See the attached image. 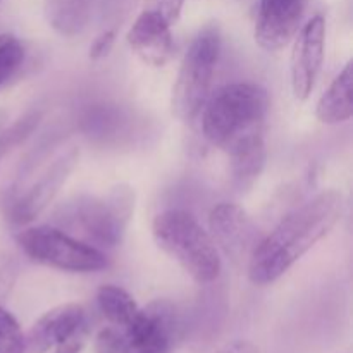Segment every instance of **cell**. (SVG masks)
<instances>
[{
    "instance_id": "d4e9b609",
    "label": "cell",
    "mask_w": 353,
    "mask_h": 353,
    "mask_svg": "<svg viewBox=\"0 0 353 353\" xmlns=\"http://www.w3.org/2000/svg\"><path fill=\"white\" fill-rule=\"evenodd\" d=\"M83 348V334L71 338V340L64 341V343L57 345L55 348H52V353H81Z\"/></svg>"
},
{
    "instance_id": "52a82bcc",
    "label": "cell",
    "mask_w": 353,
    "mask_h": 353,
    "mask_svg": "<svg viewBox=\"0 0 353 353\" xmlns=\"http://www.w3.org/2000/svg\"><path fill=\"white\" fill-rule=\"evenodd\" d=\"M78 161L79 148L72 145L61 152L26 190L9 192L6 200L7 221L16 226H26L37 219L54 202L57 193L78 165Z\"/></svg>"
},
{
    "instance_id": "ffe728a7",
    "label": "cell",
    "mask_w": 353,
    "mask_h": 353,
    "mask_svg": "<svg viewBox=\"0 0 353 353\" xmlns=\"http://www.w3.org/2000/svg\"><path fill=\"white\" fill-rule=\"evenodd\" d=\"M38 119H40L38 114H28L23 119L16 121L12 126L0 130V162L17 143H21L34 130Z\"/></svg>"
},
{
    "instance_id": "7c38bea8",
    "label": "cell",
    "mask_w": 353,
    "mask_h": 353,
    "mask_svg": "<svg viewBox=\"0 0 353 353\" xmlns=\"http://www.w3.org/2000/svg\"><path fill=\"white\" fill-rule=\"evenodd\" d=\"M86 326V312L78 303H64L45 312L26 338V353H47L57 345L83 334Z\"/></svg>"
},
{
    "instance_id": "484cf974",
    "label": "cell",
    "mask_w": 353,
    "mask_h": 353,
    "mask_svg": "<svg viewBox=\"0 0 353 353\" xmlns=\"http://www.w3.org/2000/svg\"><path fill=\"white\" fill-rule=\"evenodd\" d=\"M6 121H7L6 110H0V130H2V128H3V124H6Z\"/></svg>"
},
{
    "instance_id": "3957f363",
    "label": "cell",
    "mask_w": 353,
    "mask_h": 353,
    "mask_svg": "<svg viewBox=\"0 0 353 353\" xmlns=\"http://www.w3.org/2000/svg\"><path fill=\"white\" fill-rule=\"evenodd\" d=\"M134 212V192L116 185L105 195H81L62 203L54 221L62 231L95 248H112L123 241Z\"/></svg>"
},
{
    "instance_id": "2e32d148",
    "label": "cell",
    "mask_w": 353,
    "mask_h": 353,
    "mask_svg": "<svg viewBox=\"0 0 353 353\" xmlns=\"http://www.w3.org/2000/svg\"><path fill=\"white\" fill-rule=\"evenodd\" d=\"M231 162V176L233 185L240 192L252 188L254 183L261 178L262 171L268 161V150H265L264 137L254 138L240 143L233 150L228 152Z\"/></svg>"
},
{
    "instance_id": "4316f807",
    "label": "cell",
    "mask_w": 353,
    "mask_h": 353,
    "mask_svg": "<svg viewBox=\"0 0 353 353\" xmlns=\"http://www.w3.org/2000/svg\"><path fill=\"white\" fill-rule=\"evenodd\" d=\"M0 2H2V0H0Z\"/></svg>"
},
{
    "instance_id": "44dd1931",
    "label": "cell",
    "mask_w": 353,
    "mask_h": 353,
    "mask_svg": "<svg viewBox=\"0 0 353 353\" xmlns=\"http://www.w3.org/2000/svg\"><path fill=\"white\" fill-rule=\"evenodd\" d=\"M185 0H143V10L159 14L168 24L178 23Z\"/></svg>"
},
{
    "instance_id": "30bf717a",
    "label": "cell",
    "mask_w": 353,
    "mask_h": 353,
    "mask_svg": "<svg viewBox=\"0 0 353 353\" xmlns=\"http://www.w3.org/2000/svg\"><path fill=\"white\" fill-rule=\"evenodd\" d=\"M292 62V90L296 100L303 102L312 93L316 79L319 76L324 61V45H326V21L321 14L303 24L302 30L293 38Z\"/></svg>"
},
{
    "instance_id": "603a6c76",
    "label": "cell",
    "mask_w": 353,
    "mask_h": 353,
    "mask_svg": "<svg viewBox=\"0 0 353 353\" xmlns=\"http://www.w3.org/2000/svg\"><path fill=\"white\" fill-rule=\"evenodd\" d=\"M114 41H116L114 30H107L103 33H100L93 40V43L90 45V59L92 61H102V59H105L110 54V50H112Z\"/></svg>"
},
{
    "instance_id": "9c48e42d",
    "label": "cell",
    "mask_w": 353,
    "mask_h": 353,
    "mask_svg": "<svg viewBox=\"0 0 353 353\" xmlns=\"http://www.w3.org/2000/svg\"><path fill=\"white\" fill-rule=\"evenodd\" d=\"M210 236L231 262L247 268L259 245L257 226L236 203L221 202L209 214Z\"/></svg>"
},
{
    "instance_id": "277c9868",
    "label": "cell",
    "mask_w": 353,
    "mask_h": 353,
    "mask_svg": "<svg viewBox=\"0 0 353 353\" xmlns=\"http://www.w3.org/2000/svg\"><path fill=\"white\" fill-rule=\"evenodd\" d=\"M152 233L159 248L196 283L209 285L219 278V252L212 236L193 214L181 209L164 210L155 216Z\"/></svg>"
},
{
    "instance_id": "6da1fadb",
    "label": "cell",
    "mask_w": 353,
    "mask_h": 353,
    "mask_svg": "<svg viewBox=\"0 0 353 353\" xmlns=\"http://www.w3.org/2000/svg\"><path fill=\"white\" fill-rule=\"evenodd\" d=\"M343 195L330 188L300 205L261 238L247 265L254 285L268 286L288 272L307 252L331 233L343 216Z\"/></svg>"
},
{
    "instance_id": "ac0fdd59",
    "label": "cell",
    "mask_w": 353,
    "mask_h": 353,
    "mask_svg": "<svg viewBox=\"0 0 353 353\" xmlns=\"http://www.w3.org/2000/svg\"><path fill=\"white\" fill-rule=\"evenodd\" d=\"M24 62V47L17 37L10 33L0 34V86L14 78Z\"/></svg>"
},
{
    "instance_id": "8992f818",
    "label": "cell",
    "mask_w": 353,
    "mask_h": 353,
    "mask_svg": "<svg viewBox=\"0 0 353 353\" xmlns=\"http://www.w3.org/2000/svg\"><path fill=\"white\" fill-rule=\"evenodd\" d=\"M16 240L26 257L57 271L97 272L109 265L102 250L50 224L24 228Z\"/></svg>"
},
{
    "instance_id": "5b68a950",
    "label": "cell",
    "mask_w": 353,
    "mask_h": 353,
    "mask_svg": "<svg viewBox=\"0 0 353 353\" xmlns=\"http://www.w3.org/2000/svg\"><path fill=\"white\" fill-rule=\"evenodd\" d=\"M219 55L221 33L217 26L209 24L193 38L172 85L171 110L183 123H192L202 112L210 95Z\"/></svg>"
},
{
    "instance_id": "ba28073f",
    "label": "cell",
    "mask_w": 353,
    "mask_h": 353,
    "mask_svg": "<svg viewBox=\"0 0 353 353\" xmlns=\"http://www.w3.org/2000/svg\"><path fill=\"white\" fill-rule=\"evenodd\" d=\"M124 333L121 353H171L179 333V319L172 303L155 300L140 309Z\"/></svg>"
},
{
    "instance_id": "e0dca14e",
    "label": "cell",
    "mask_w": 353,
    "mask_h": 353,
    "mask_svg": "<svg viewBox=\"0 0 353 353\" xmlns=\"http://www.w3.org/2000/svg\"><path fill=\"white\" fill-rule=\"evenodd\" d=\"M97 303L103 317L117 327H128L140 312L133 296L116 285H103L97 293Z\"/></svg>"
},
{
    "instance_id": "7402d4cb",
    "label": "cell",
    "mask_w": 353,
    "mask_h": 353,
    "mask_svg": "<svg viewBox=\"0 0 353 353\" xmlns=\"http://www.w3.org/2000/svg\"><path fill=\"white\" fill-rule=\"evenodd\" d=\"M17 279V264L10 254H0V305L12 292Z\"/></svg>"
},
{
    "instance_id": "cb8c5ba5",
    "label": "cell",
    "mask_w": 353,
    "mask_h": 353,
    "mask_svg": "<svg viewBox=\"0 0 353 353\" xmlns=\"http://www.w3.org/2000/svg\"><path fill=\"white\" fill-rule=\"evenodd\" d=\"M216 353H261V348L248 340H234L231 343L224 345Z\"/></svg>"
},
{
    "instance_id": "9a60e30c",
    "label": "cell",
    "mask_w": 353,
    "mask_h": 353,
    "mask_svg": "<svg viewBox=\"0 0 353 353\" xmlns=\"http://www.w3.org/2000/svg\"><path fill=\"white\" fill-rule=\"evenodd\" d=\"M99 0H45V19L61 37H78L88 26Z\"/></svg>"
},
{
    "instance_id": "5bb4252c",
    "label": "cell",
    "mask_w": 353,
    "mask_h": 353,
    "mask_svg": "<svg viewBox=\"0 0 353 353\" xmlns=\"http://www.w3.org/2000/svg\"><path fill=\"white\" fill-rule=\"evenodd\" d=\"M353 114V64L347 62L330 88L321 95L316 116L324 124L345 123Z\"/></svg>"
},
{
    "instance_id": "7a4b0ae2",
    "label": "cell",
    "mask_w": 353,
    "mask_h": 353,
    "mask_svg": "<svg viewBox=\"0 0 353 353\" xmlns=\"http://www.w3.org/2000/svg\"><path fill=\"white\" fill-rule=\"evenodd\" d=\"M269 95L255 83H231L210 93L203 105V137L228 154L240 143L264 137Z\"/></svg>"
},
{
    "instance_id": "8fae6325",
    "label": "cell",
    "mask_w": 353,
    "mask_h": 353,
    "mask_svg": "<svg viewBox=\"0 0 353 353\" xmlns=\"http://www.w3.org/2000/svg\"><path fill=\"white\" fill-rule=\"evenodd\" d=\"M303 7V0H261L254 31L255 43L265 52L288 47L299 33Z\"/></svg>"
},
{
    "instance_id": "4fadbf2b",
    "label": "cell",
    "mask_w": 353,
    "mask_h": 353,
    "mask_svg": "<svg viewBox=\"0 0 353 353\" xmlns=\"http://www.w3.org/2000/svg\"><path fill=\"white\" fill-rule=\"evenodd\" d=\"M128 43L131 50L152 68H162L174 55L171 24L150 10H141L137 17L128 31Z\"/></svg>"
},
{
    "instance_id": "d6986e66",
    "label": "cell",
    "mask_w": 353,
    "mask_h": 353,
    "mask_svg": "<svg viewBox=\"0 0 353 353\" xmlns=\"http://www.w3.org/2000/svg\"><path fill=\"white\" fill-rule=\"evenodd\" d=\"M0 353H26V338L16 317L0 305Z\"/></svg>"
}]
</instances>
